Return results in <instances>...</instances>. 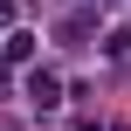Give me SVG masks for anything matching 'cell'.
<instances>
[{"label": "cell", "mask_w": 131, "mask_h": 131, "mask_svg": "<svg viewBox=\"0 0 131 131\" xmlns=\"http://www.w3.org/2000/svg\"><path fill=\"white\" fill-rule=\"evenodd\" d=\"M28 104H35V111H55V104H62V83H55L48 69H35V76H28Z\"/></svg>", "instance_id": "cell-1"}, {"label": "cell", "mask_w": 131, "mask_h": 131, "mask_svg": "<svg viewBox=\"0 0 131 131\" xmlns=\"http://www.w3.org/2000/svg\"><path fill=\"white\" fill-rule=\"evenodd\" d=\"M0 28H14V0H0Z\"/></svg>", "instance_id": "cell-2"}]
</instances>
